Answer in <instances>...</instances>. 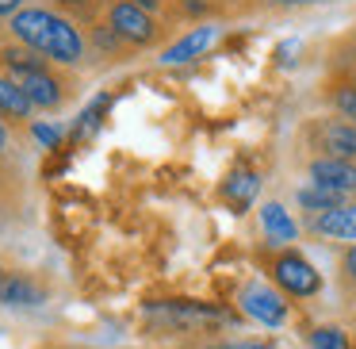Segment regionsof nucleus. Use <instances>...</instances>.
<instances>
[{
  "mask_svg": "<svg viewBox=\"0 0 356 349\" xmlns=\"http://www.w3.org/2000/svg\"><path fill=\"white\" fill-rule=\"evenodd\" d=\"M104 24L119 35L131 50H149L165 39V24L154 16V12H142L127 0H108L104 8Z\"/></svg>",
  "mask_w": 356,
  "mask_h": 349,
  "instance_id": "2",
  "label": "nucleus"
},
{
  "mask_svg": "<svg viewBox=\"0 0 356 349\" xmlns=\"http://www.w3.org/2000/svg\"><path fill=\"white\" fill-rule=\"evenodd\" d=\"M127 4H134V8H142V12H154V16L165 8V0H127Z\"/></svg>",
  "mask_w": 356,
  "mask_h": 349,
  "instance_id": "22",
  "label": "nucleus"
},
{
  "mask_svg": "<svg viewBox=\"0 0 356 349\" xmlns=\"http://www.w3.org/2000/svg\"><path fill=\"white\" fill-rule=\"evenodd\" d=\"M333 108H337L341 119H348V123H356V85H337L330 93Z\"/></svg>",
  "mask_w": 356,
  "mask_h": 349,
  "instance_id": "16",
  "label": "nucleus"
},
{
  "mask_svg": "<svg viewBox=\"0 0 356 349\" xmlns=\"http://www.w3.org/2000/svg\"><path fill=\"white\" fill-rule=\"evenodd\" d=\"M8 142H12V134H8V127H4V119H0V154H8Z\"/></svg>",
  "mask_w": 356,
  "mask_h": 349,
  "instance_id": "23",
  "label": "nucleus"
},
{
  "mask_svg": "<svg viewBox=\"0 0 356 349\" xmlns=\"http://www.w3.org/2000/svg\"><path fill=\"white\" fill-rule=\"evenodd\" d=\"M353 85H356V70H353Z\"/></svg>",
  "mask_w": 356,
  "mask_h": 349,
  "instance_id": "27",
  "label": "nucleus"
},
{
  "mask_svg": "<svg viewBox=\"0 0 356 349\" xmlns=\"http://www.w3.org/2000/svg\"><path fill=\"white\" fill-rule=\"evenodd\" d=\"M310 349H353V341L341 326H318L310 330Z\"/></svg>",
  "mask_w": 356,
  "mask_h": 349,
  "instance_id": "15",
  "label": "nucleus"
},
{
  "mask_svg": "<svg viewBox=\"0 0 356 349\" xmlns=\"http://www.w3.org/2000/svg\"><path fill=\"white\" fill-rule=\"evenodd\" d=\"M295 200H299V208L314 211V215H325V211H337L341 203H345V196L325 192V188H318V185H302L299 192H295Z\"/></svg>",
  "mask_w": 356,
  "mask_h": 349,
  "instance_id": "14",
  "label": "nucleus"
},
{
  "mask_svg": "<svg viewBox=\"0 0 356 349\" xmlns=\"http://www.w3.org/2000/svg\"><path fill=\"white\" fill-rule=\"evenodd\" d=\"M261 226H264V238H268L272 246H280V249H287L295 238H299L295 219L287 215V208H284V203H276V200H268L261 208Z\"/></svg>",
  "mask_w": 356,
  "mask_h": 349,
  "instance_id": "11",
  "label": "nucleus"
},
{
  "mask_svg": "<svg viewBox=\"0 0 356 349\" xmlns=\"http://www.w3.org/2000/svg\"><path fill=\"white\" fill-rule=\"evenodd\" d=\"M215 39H218V27L215 24H200V27H192L188 35H180L177 42H169V47L161 50V62L165 65L195 62V58H203L211 47H215Z\"/></svg>",
  "mask_w": 356,
  "mask_h": 349,
  "instance_id": "8",
  "label": "nucleus"
},
{
  "mask_svg": "<svg viewBox=\"0 0 356 349\" xmlns=\"http://www.w3.org/2000/svg\"><path fill=\"white\" fill-rule=\"evenodd\" d=\"M0 303L4 307H39V303H47V288L35 284L24 272L0 269Z\"/></svg>",
  "mask_w": 356,
  "mask_h": 349,
  "instance_id": "9",
  "label": "nucleus"
},
{
  "mask_svg": "<svg viewBox=\"0 0 356 349\" xmlns=\"http://www.w3.org/2000/svg\"><path fill=\"white\" fill-rule=\"evenodd\" d=\"M310 231L322 234V238H333V242H353V246H356V203H341L337 211L314 215Z\"/></svg>",
  "mask_w": 356,
  "mask_h": 349,
  "instance_id": "10",
  "label": "nucleus"
},
{
  "mask_svg": "<svg viewBox=\"0 0 356 349\" xmlns=\"http://www.w3.org/2000/svg\"><path fill=\"white\" fill-rule=\"evenodd\" d=\"M203 349H245V346H234V341H215V346H203Z\"/></svg>",
  "mask_w": 356,
  "mask_h": 349,
  "instance_id": "24",
  "label": "nucleus"
},
{
  "mask_svg": "<svg viewBox=\"0 0 356 349\" xmlns=\"http://www.w3.org/2000/svg\"><path fill=\"white\" fill-rule=\"evenodd\" d=\"M12 81L24 88V96L31 100V108H39V111H58L65 100H70V81H65L54 65H47V70L12 73Z\"/></svg>",
  "mask_w": 356,
  "mask_h": 349,
  "instance_id": "6",
  "label": "nucleus"
},
{
  "mask_svg": "<svg viewBox=\"0 0 356 349\" xmlns=\"http://www.w3.org/2000/svg\"><path fill=\"white\" fill-rule=\"evenodd\" d=\"M47 4L70 20H92V12H96V0H47Z\"/></svg>",
  "mask_w": 356,
  "mask_h": 349,
  "instance_id": "17",
  "label": "nucleus"
},
{
  "mask_svg": "<svg viewBox=\"0 0 356 349\" xmlns=\"http://www.w3.org/2000/svg\"><path fill=\"white\" fill-rule=\"evenodd\" d=\"M276 4H299V0H276Z\"/></svg>",
  "mask_w": 356,
  "mask_h": 349,
  "instance_id": "25",
  "label": "nucleus"
},
{
  "mask_svg": "<svg viewBox=\"0 0 356 349\" xmlns=\"http://www.w3.org/2000/svg\"><path fill=\"white\" fill-rule=\"evenodd\" d=\"M245 349H272V346H245Z\"/></svg>",
  "mask_w": 356,
  "mask_h": 349,
  "instance_id": "26",
  "label": "nucleus"
},
{
  "mask_svg": "<svg viewBox=\"0 0 356 349\" xmlns=\"http://www.w3.org/2000/svg\"><path fill=\"white\" fill-rule=\"evenodd\" d=\"M341 269H345V277L356 284V246L345 249V257H341Z\"/></svg>",
  "mask_w": 356,
  "mask_h": 349,
  "instance_id": "19",
  "label": "nucleus"
},
{
  "mask_svg": "<svg viewBox=\"0 0 356 349\" xmlns=\"http://www.w3.org/2000/svg\"><path fill=\"white\" fill-rule=\"evenodd\" d=\"M307 173H310V185L325 188V192H337V196H353L356 192V162L314 157Z\"/></svg>",
  "mask_w": 356,
  "mask_h": 349,
  "instance_id": "7",
  "label": "nucleus"
},
{
  "mask_svg": "<svg viewBox=\"0 0 356 349\" xmlns=\"http://www.w3.org/2000/svg\"><path fill=\"white\" fill-rule=\"evenodd\" d=\"M8 31L16 42L31 47L35 54H42L50 65H81L88 58V39L77 27V20L62 16L54 8H24L8 20Z\"/></svg>",
  "mask_w": 356,
  "mask_h": 349,
  "instance_id": "1",
  "label": "nucleus"
},
{
  "mask_svg": "<svg viewBox=\"0 0 356 349\" xmlns=\"http://www.w3.org/2000/svg\"><path fill=\"white\" fill-rule=\"evenodd\" d=\"M310 150H318V157H337V162H356V123L348 119H314L307 127Z\"/></svg>",
  "mask_w": 356,
  "mask_h": 349,
  "instance_id": "5",
  "label": "nucleus"
},
{
  "mask_svg": "<svg viewBox=\"0 0 356 349\" xmlns=\"http://www.w3.org/2000/svg\"><path fill=\"white\" fill-rule=\"evenodd\" d=\"M238 307L245 318H253V323H261V326H284L287 315H291L287 295L280 292L276 284H268V280H249V284H241Z\"/></svg>",
  "mask_w": 356,
  "mask_h": 349,
  "instance_id": "4",
  "label": "nucleus"
},
{
  "mask_svg": "<svg viewBox=\"0 0 356 349\" xmlns=\"http://www.w3.org/2000/svg\"><path fill=\"white\" fill-rule=\"evenodd\" d=\"M184 12H195V16H203V12H211V0H177Z\"/></svg>",
  "mask_w": 356,
  "mask_h": 349,
  "instance_id": "20",
  "label": "nucleus"
},
{
  "mask_svg": "<svg viewBox=\"0 0 356 349\" xmlns=\"http://www.w3.org/2000/svg\"><path fill=\"white\" fill-rule=\"evenodd\" d=\"M31 111L35 108L24 96V88H19L12 77L0 73V119H19V123H24V119H31Z\"/></svg>",
  "mask_w": 356,
  "mask_h": 349,
  "instance_id": "13",
  "label": "nucleus"
},
{
  "mask_svg": "<svg viewBox=\"0 0 356 349\" xmlns=\"http://www.w3.org/2000/svg\"><path fill=\"white\" fill-rule=\"evenodd\" d=\"M268 272H272V284H276L284 295H295V300H310V295L322 292V272H318L295 246L272 254Z\"/></svg>",
  "mask_w": 356,
  "mask_h": 349,
  "instance_id": "3",
  "label": "nucleus"
},
{
  "mask_svg": "<svg viewBox=\"0 0 356 349\" xmlns=\"http://www.w3.org/2000/svg\"><path fill=\"white\" fill-rule=\"evenodd\" d=\"M16 12H24V0H0V20H12Z\"/></svg>",
  "mask_w": 356,
  "mask_h": 349,
  "instance_id": "21",
  "label": "nucleus"
},
{
  "mask_svg": "<svg viewBox=\"0 0 356 349\" xmlns=\"http://www.w3.org/2000/svg\"><path fill=\"white\" fill-rule=\"evenodd\" d=\"M257 192H261V177L257 173H249V169H234L230 177H226V185H222V200L230 203V208H249V203L257 200Z\"/></svg>",
  "mask_w": 356,
  "mask_h": 349,
  "instance_id": "12",
  "label": "nucleus"
},
{
  "mask_svg": "<svg viewBox=\"0 0 356 349\" xmlns=\"http://www.w3.org/2000/svg\"><path fill=\"white\" fill-rule=\"evenodd\" d=\"M35 139H39V142H47V146H58V127L35 123Z\"/></svg>",
  "mask_w": 356,
  "mask_h": 349,
  "instance_id": "18",
  "label": "nucleus"
}]
</instances>
